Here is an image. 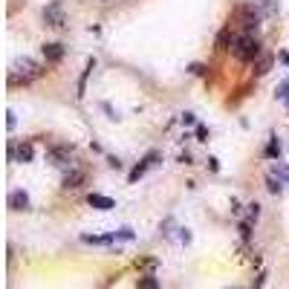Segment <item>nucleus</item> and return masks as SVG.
I'll return each mask as SVG.
<instances>
[{"label":"nucleus","instance_id":"f257e3e1","mask_svg":"<svg viewBox=\"0 0 289 289\" xmlns=\"http://www.w3.org/2000/svg\"><path fill=\"white\" fill-rule=\"evenodd\" d=\"M47 69L41 67L38 61H32V58H20L15 67L9 69V84L17 87V84H29V81H35V78H41Z\"/></svg>","mask_w":289,"mask_h":289},{"label":"nucleus","instance_id":"f03ea898","mask_svg":"<svg viewBox=\"0 0 289 289\" xmlns=\"http://www.w3.org/2000/svg\"><path fill=\"white\" fill-rule=\"evenodd\" d=\"M234 55H237L240 61H255V58H260V41H257L255 35H243V38H237L234 41Z\"/></svg>","mask_w":289,"mask_h":289},{"label":"nucleus","instance_id":"7ed1b4c3","mask_svg":"<svg viewBox=\"0 0 289 289\" xmlns=\"http://www.w3.org/2000/svg\"><path fill=\"white\" fill-rule=\"evenodd\" d=\"M159 159H162V153H159V151H148V153H145V159H142V162H139L130 173H127V179H130V182H139V179L148 173V168L159 165Z\"/></svg>","mask_w":289,"mask_h":289},{"label":"nucleus","instance_id":"20e7f679","mask_svg":"<svg viewBox=\"0 0 289 289\" xmlns=\"http://www.w3.org/2000/svg\"><path fill=\"white\" fill-rule=\"evenodd\" d=\"M44 20H47V26H52V29H64V23H67V15H64V6L55 0V3H50L47 9H44Z\"/></svg>","mask_w":289,"mask_h":289},{"label":"nucleus","instance_id":"39448f33","mask_svg":"<svg viewBox=\"0 0 289 289\" xmlns=\"http://www.w3.org/2000/svg\"><path fill=\"white\" fill-rule=\"evenodd\" d=\"M52 165H58V168H67L69 162H72V145H52L50 151H47Z\"/></svg>","mask_w":289,"mask_h":289},{"label":"nucleus","instance_id":"423d86ee","mask_svg":"<svg viewBox=\"0 0 289 289\" xmlns=\"http://www.w3.org/2000/svg\"><path fill=\"white\" fill-rule=\"evenodd\" d=\"M9 156L15 159V162H32V156H35V151H32V142H23V145H9Z\"/></svg>","mask_w":289,"mask_h":289},{"label":"nucleus","instance_id":"0eeeda50","mask_svg":"<svg viewBox=\"0 0 289 289\" xmlns=\"http://www.w3.org/2000/svg\"><path fill=\"white\" fill-rule=\"evenodd\" d=\"M44 61H47V64H58V61H64V44H55V41H52V44H44Z\"/></svg>","mask_w":289,"mask_h":289},{"label":"nucleus","instance_id":"6e6552de","mask_svg":"<svg viewBox=\"0 0 289 289\" xmlns=\"http://www.w3.org/2000/svg\"><path fill=\"white\" fill-rule=\"evenodd\" d=\"M87 182V173L81 168H69L64 173V188H81Z\"/></svg>","mask_w":289,"mask_h":289},{"label":"nucleus","instance_id":"1a4fd4ad","mask_svg":"<svg viewBox=\"0 0 289 289\" xmlns=\"http://www.w3.org/2000/svg\"><path fill=\"white\" fill-rule=\"evenodd\" d=\"M9 208L12 211H26L29 208V194L26 191H12L9 194Z\"/></svg>","mask_w":289,"mask_h":289},{"label":"nucleus","instance_id":"9d476101","mask_svg":"<svg viewBox=\"0 0 289 289\" xmlns=\"http://www.w3.org/2000/svg\"><path fill=\"white\" fill-rule=\"evenodd\" d=\"M87 203L93 205V208H99V211H110V208H116V203H113L110 197H104V194H90Z\"/></svg>","mask_w":289,"mask_h":289},{"label":"nucleus","instance_id":"9b49d317","mask_svg":"<svg viewBox=\"0 0 289 289\" xmlns=\"http://www.w3.org/2000/svg\"><path fill=\"white\" fill-rule=\"evenodd\" d=\"M116 240V231L113 234H81V243H90V246H107Z\"/></svg>","mask_w":289,"mask_h":289},{"label":"nucleus","instance_id":"f8f14e48","mask_svg":"<svg viewBox=\"0 0 289 289\" xmlns=\"http://www.w3.org/2000/svg\"><path fill=\"white\" fill-rule=\"evenodd\" d=\"M93 69H96V58H90V61H87L84 72H81V78H78V93H75L78 99H84V93H87V78H90V72H93Z\"/></svg>","mask_w":289,"mask_h":289},{"label":"nucleus","instance_id":"ddd939ff","mask_svg":"<svg viewBox=\"0 0 289 289\" xmlns=\"http://www.w3.org/2000/svg\"><path fill=\"white\" fill-rule=\"evenodd\" d=\"M231 44H234L231 29H229V26H226V29H220V35H217V50H231Z\"/></svg>","mask_w":289,"mask_h":289},{"label":"nucleus","instance_id":"4468645a","mask_svg":"<svg viewBox=\"0 0 289 289\" xmlns=\"http://www.w3.org/2000/svg\"><path fill=\"white\" fill-rule=\"evenodd\" d=\"M272 55H260V58H257V64H255V75H266V72H269V69H272Z\"/></svg>","mask_w":289,"mask_h":289},{"label":"nucleus","instance_id":"2eb2a0df","mask_svg":"<svg viewBox=\"0 0 289 289\" xmlns=\"http://www.w3.org/2000/svg\"><path fill=\"white\" fill-rule=\"evenodd\" d=\"M136 287L139 289H156V287H159V281H156L153 275H145V278H139V281H136Z\"/></svg>","mask_w":289,"mask_h":289},{"label":"nucleus","instance_id":"dca6fc26","mask_svg":"<svg viewBox=\"0 0 289 289\" xmlns=\"http://www.w3.org/2000/svg\"><path fill=\"white\" fill-rule=\"evenodd\" d=\"M272 142H269V148H266V156L269 159H278L281 156V142H278V136H269Z\"/></svg>","mask_w":289,"mask_h":289},{"label":"nucleus","instance_id":"f3484780","mask_svg":"<svg viewBox=\"0 0 289 289\" xmlns=\"http://www.w3.org/2000/svg\"><path fill=\"white\" fill-rule=\"evenodd\" d=\"M260 6H263V12H266V15H278V9H281V3H278V0H260Z\"/></svg>","mask_w":289,"mask_h":289},{"label":"nucleus","instance_id":"a211bd4d","mask_svg":"<svg viewBox=\"0 0 289 289\" xmlns=\"http://www.w3.org/2000/svg\"><path fill=\"white\" fill-rule=\"evenodd\" d=\"M266 188H269V194H275V197H278V194H281V182H278V179H275V176H269V179H266Z\"/></svg>","mask_w":289,"mask_h":289},{"label":"nucleus","instance_id":"6ab92c4d","mask_svg":"<svg viewBox=\"0 0 289 289\" xmlns=\"http://www.w3.org/2000/svg\"><path fill=\"white\" fill-rule=\"evenodd\" d=\"M188 72H194V75H208V67H205V64H188Z\"/></svg>","mask_w":289,"mask_h":289},{"label":"nucleus","instance_id":"aec40b11","mask_svg":"<svg viewBox=\"0 0 289 289\" xmlns=\"http://www.w3.org/2000/svg\"><path fill=\"white\" fill-rule=\"evenodd\" d=\"M136 266H142V269L151 272V269H156V260H153V257H142V260H136Z\"/></svg>","mask_w":289,"mask_h":289},{"label":"nucleus","instance_id":"412c9836","mask_svg":"<svg viewBox=\"0 0 289 289\" xmlns=\"http://www.w3.org/2000/svg\"><path fill=\"white\" fill-rule=\"evenodd\" d=\"M240 234H243V240H249L252 237V223L246 220V223H240Z\"/></svg>","mask_w":289,"mask_h":289},{"label":"nucleus","instance_id":"4be33fe9","mask_svg":"<svg viewBox=\"0 0 289 289\" xmlns=\"http://www.w3.org/2000/svg\"><path fill=\"white\" fill-rule=\"evenodd\" d=\"M116 240H133V231L130 229H119L116 231Z\"/></svg>","mask_w":289,"mask_h":289},{"label":"nucleus","instance_id":"5701e85b","mask_svg":"<svg viewBox=\"0 0 289 289\" xmlns=\"http://www.w3.org/2000/svg\"><path fill=\"white\" fill-rule=\"evenodd\" d=\"M257 217H260V205L252 203V205H249V220H257Z\"/></svg>","mask_w":289,"mask_h":289},{"label":"nucleus","instance_id":"b1692460","mask_svg":"<svg viewBox=\"0 0 289 289\" xmlns=\"http://www.w3.org/2000/svg\"><path fill=\"white\" fill-rule=\"evenodd\" d=\"M197 139H200V142H208V127L197 124Z\"/></svg>","mask_w":289,"mask_h":289},{"label":"nucleus","instance_id":"393cba45","mask_svg":"<svg viewBox=\"0 0 289 289\" xmlns=\"http://www.w3.org/2000/svg\"><path fill=\"white\" fill-rule=\"evenodd\" d=\"M182 124H185V127H191V124H197V119H194V113H182Z\"/></svg>","mask_w":289,"mask_h":289},{"label":"nucleus","instance_id":"a878e982","mask_svg":"<svg viewBox=\"0 0 289 289\" xmlns=\"http://www.w3.org/2000/svg\"><path fill=\"white\" fill-rule=\"evenodd\" d=\"M107 165H110L113 171H119V168H121V159H116V156H110V159H107Z\"/></svg>","mask_w":289,"mask_h":289},{"label":"nucleus","instance_id":"bb28decb","mask_svg":"<svg viewBox=\"0 0 289 289\" xmlns=\"http://www.w3.org/2000/svg\"><path fill=\"white\" fill-rule=\"evenodd\" d=\"M102 110H104V113H107V116H110V119H119V116L113 113V107H110V104H102Z\"/></svg>","mask_w":289,"mask_h":289},{"label":"nucleus","instance_id":"cd10ccee","mask_svg":"<svg viewBox=\"0 0 289 289\" xmlns=\"http://www.w3.org/2000/svg\"><path fill=\"white\" fill-rule=\"evenodd\" d=\"M208 168H211V171H220V162H217L214 156H208Z\"/></svg>","mask_w":289,"mask_h":289},{"label":"nucleus","instance_id":"c85d7f7f","mask_svg":"<svg viewBox=\"0 0 289 289\" xmlns=\"http://www.w3.org/2000/svg\"><path fill=\"white\" fill-rule=\"evenodd\" d=\"M179 240H182V243H191V234H188L185 229H179Z\"/></svg>","mask_w":289,"mask_h":289},{"label":"nucleus","instance_id":"c756f323","mask_svg":"<svg viewBox=\"0 0 289 289\" xmlns=\"http://www.w3.org/2000/svg\"><path fill=\"white\" fill-rule=\"evenodd\" d=\"M281 61H284V64L289 67V55H287V52H281Z\"/></svg>","mask_w":289,"mask_h":289}]
</instances>
